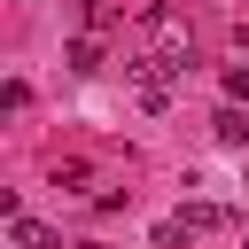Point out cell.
<instances>
[{
    "instance_id": "1",
    "label": "cell",
    "mask_w": 249,
    "mask_h": 249,
    "mask_svg": "<svg viewBox=\"0 0 249 249\" xmlns=\"http://www.w3.org/2000/svg\"><path fill=\"white\" fill-rule=\"evenodd\" d=\"M8 241H16V249H54V233H47L39 218H23V210L8 218Z\"/></svg>"
},
{
    "instance_id": "2",
    "label": "cell",
    "mask_w": 249,
    "mask_h": 249,
    "mask_svg": "<svg viewBox=\"0 0 249 249\" xmlns=\"http://www.w3.org/2000/svg\"><path fill=\"white\" fill-rule=\"evenodd\" d=\"M62 62H70L78 78H93V70H101V39H70V47H62Z\"/></svg>"
},
{
    "instance_id": "3",
    "label": "cell",
    "mask_w": 249,
    "mask_h": 249,
    "mask_svg": "<svg viewBox=\"0 0 249 249\" xmlns=\"http://www.w3.org/2000/svg\"><path fill=\"white\" fill-rule=\"evenodd\" d=\"M218 140H226V148H249V109H241V101L218 117Z\"/></svg>"
},
{
    "instance_id": "4",
    "label": "cell",
    "mask_w": 249,
    "mask_h": 249,
    "mask_svg": "<svg viewBox=\"0 0 249 249\" xmlns=\"http://www.w3.org/2000/svg\"><path fill=\"white\" fill-rule=\"evenodd\" d=\"M78 8H86V23H93V31H109V23H117V0H78Z\"/></svg>"
},
{
    "instance_id": "5",
    "label": "cell",
    "mask_w": 249,
    "mask_h": 249,
    "mask_svg": "<svg viewBox=\"0 0 249 249\" xmlns=\"http://www.w3.org/2000/svg\"><path fill=\"white\" fill-rule=\"evenodd\" d=\"M226 101H249V70H241V62L226 70Z\"/></svg>"
}]
</instances>
